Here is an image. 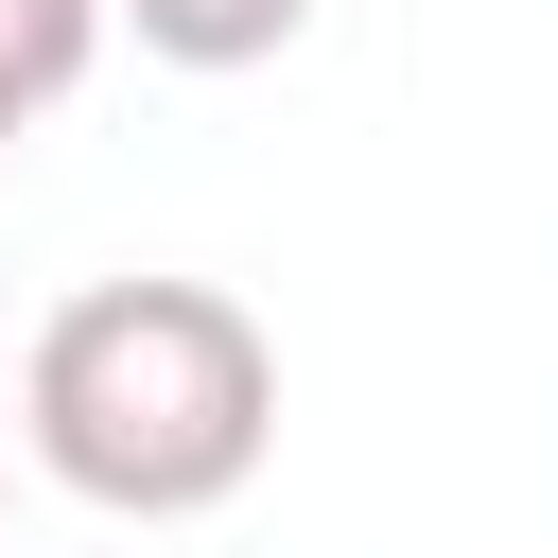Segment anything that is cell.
Returning <instances> with one entry per match:
<instances>
[{"mask_svg": "<svg viewBox=\"0 0 558 558\" xmlns=\"http://www.w3.org/2000/svg\"><path fill=\"white\" fill-rule=\"evenodd\" d=\"M17 453L105 523H209L279 453V349L227 279H87L17 349Z\"/></svg>", "mask_w": 558, "mask_h": 558, "instance_id": "cell-1", "label": "cell"}, {"mask_svg": "<svg viewBox=\"0 0 558 558\" xmlns=\"http://www.w3.org/2000/svg\"><path fill=\"white\" fill-rule=\"evenodd\" d=\"M157 70H262V52H296L314 35V0H105Z\"/></svg>", "mask_w": 558, "mask_h": 558, "instance_id": "cell-2", "label": "cell"}, {"mask_svg": "<svg viewBox=\"0 0 558 558\" xmlns=\"http://www.w3.org/2000/svg\"><path fill=\"white\" fill-rule=\"evenodd\" d=\"M87 52H105V0H0V157H17L35 105L87 87Z\"/></svg>", "mask_w": 558, "mask_h": 558, "instance_id": "cell-3", "label": "cell"}, {"mask_svg": "<svg viewBox=\"0 0 558 558\" xmlns=\"http://www.w3.org/2000/svg\"><path fill=\"white\" fill-rule=\"evenodd\" d=\"M0 488H17V384H0Z\"/></svg>", "mask_w": 558, "mask_h": 558, "instance_id": "cell-4", "label": "cell"}]
</instances>
